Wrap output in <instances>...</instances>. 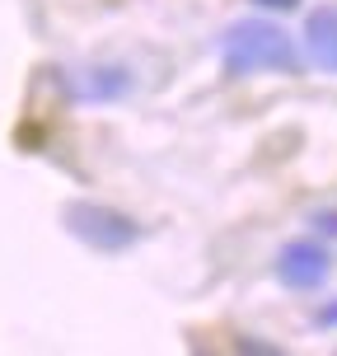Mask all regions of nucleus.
Wrapping results in <instances>:
<instances>
[{
	"mask_svg": "<svg viewBox=\"0 0 337 356\" xmlns=\"http://www.w3.org/2000/svg\"><path fill=\"white\" fill-rule=\"evenodd\" d=\"M197 356H211V352H197Z\"/></svg>",
	"mask_w": 337,
	"mask_h": 356,
	"instance_id": "10",
	"label": "nucleus"
},
{
	"mask_svg": "<svg viewBox=\"0 0 337 356\" xmlns=\"http://www.w3.org/2000/svg\"><path fill=\"white\" fill-rule=\"evenodd\" d=\"M239 356H286V352L263 342V338H239Z\"/></svg>",
	"mask_w": 337,
	"mask_h": 356,
	"instance_id": "6",
	"label": "nucleus"
},
{
	"mask_svg": "<svg viewBox=\"0 0 337 356\" xmlns=\"http://www.w3.org/2000/svg\"><path fill=\"white\" fill-rule=\"evenodd\" d=\"M258 5H263V10H277V15H290L300 0H258Z\"/></svg>",
	"mask_w": 337,
	"mask_h": 356,
	"instance_id": "8",
	"label": "nucleus"
},
{
	"mask_svg": "<svg viewBox=\"0 0 337 356\" xmlns=\"http://www.w3.org/2000/svg\"><path fill=\"white\" fill-rule=\"evenodd\" d=\"M314 225H319L323 234H337V211H319V216H314Z\"/></svg>",
	"mask_w": 337,
	"mask_h": 356,
	"instance_id": "7",
	"label": "nucleus"
},
{
	"mask_svg": "<svg viewBox=\"0 0 337 356\" xmlns=\"http://www.w3.org/2000/svg\"><path fill=\"white\" fill-rule=\"evenodd\" d=\"M277 277H281L290 291H319V286L333 277V253L323 249L319 239H290V244L277 253Z\"/></svg>",
	"mask_w": 337,
	"mask_h": 356,
	"instance_id": "3",
	"label": "nucleus"
},
{
	"mask_svg": "<svg viewBox=\"0 0 337 356\" xmlns=\"http://www.w3.org/2000/svg\"><path fill=\"white\" fill-rule=\"evenodd\" d=\"M66 225L75 239H85L99 253H117L136 239V220L117 207H99V202H71L66 207Z\"/></svg>",
	"mask_w": 337,
	"mask_h": 356,
	"instance_id": "2",
	"label": "nucleus"
},
{
	"mask_svg": "<svg viewBox=\"0 0 337 356\" xmlns=\"http://www.w3.org/2000/svg\"><path fill=\"white\" fill-rule=\"evenodd\" d=\"M319 323H323V328H337V300H333V305H323V309H319Z\"/></svg>",
	"mask_w": 337,
	"mask_h": 356,
	"instance_id": "9",
	"label": "nucleus"
},
{
	"mask_svg": "<svg viewBox=\"0 0 337 356\" xmlns=\"http://www.w3.org/2000/svg\"><path fill=\"white\" fill-rule=\"evenodd\" d=\"M304 47H309L319 71L337 75V5H319L304 19Z\"/></svg>",
	"mask_w": 337,
	"mask_h": 356,
	"instance_id": "4",
	"label": "nucleus"
},
{
	"mask_svg": "<svg viewBox=\"0 0 337 356\" xmlns=\"http://www.w3.org/2000/svg\"><path fill=\"white\" fill-rule=\"evenodd\" d=\"M131 85V80H126L122 71H94V80H89V94H117V89H126Z\"/></svg>",
	"mask_w": 337,
	"mask_h": 356,
	"instance_id": "5",
	"label": "nucleus"
},
{
	"mask_svg": "<svg viewBox=\"0 0 337 356\" xmlns=\"http://www.w3.org/2000/svg\"><path fill=\"white\" fill-rule=\"evenodd\" d=\"M225 66L234 75H258V71H300V52L286 29L267 24V19H239L225 33Z\"/></svg>",
	"mask_w": 337,
	"mask_h": 356,
	"instance_id": "1",
	"label": "nucleus"
}]
</instances>
